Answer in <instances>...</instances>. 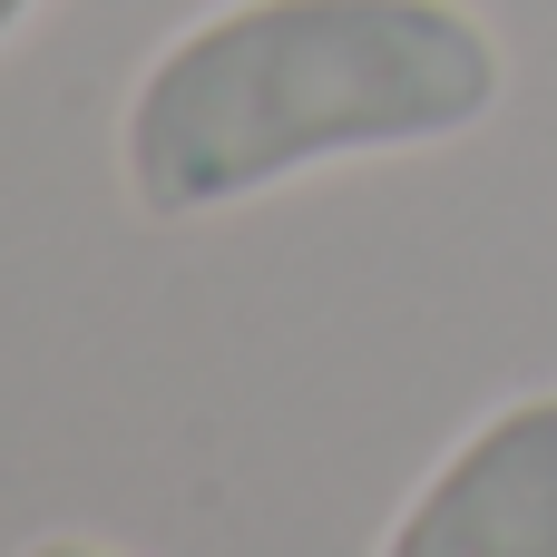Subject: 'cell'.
Wrapping results in <instances>:
<instances>
[{
	"instance_id": "6da1fadb",
	"label": "cell",
	"mask_w": 557,
	"mask_h": 557,
	"mask_svg": "<svg viewBox=\"0 0 557 557\" xmlns=\"http://www.w3.org/2000/svg\"><path fill=\"white\" fill-rule=\"evenodd\" d=\"M509 59L460 0H225L127 88L117 166L147 215L255 206L343 157L470 137Z\"/></svg>"
},
{
	"instance_id": "7a4b0ae2",
	"label": "cell",
	"mask_w": 557,
	"mask_h": 557,
	"mask_svg": "<svg viewBox=\"0 0 557 557\" xmlns=\"http://www.w3.org/2000/svg\"><path fill=\"white\" fill-rule=\"evenodd\" d=\"M382 557H557V392L499 401L411 490Z\"/></svg>"
},
{
	"instance_id": "3957f363",
	"label": "cell",
	"mask_w": 557,
	"mask_h": 557,
	"mask_svg": "<svg viewBox=\"0 0 557 557\" xmlns=\"http://www.w3.org/2000/svg\"><path fill=\"white\" fill-rule=\"evenodd\" d=\"M20 557H117V548H88V539H29Z\"/></svg>"
},
{
	"instance_id": "277c9868",
	"label": "cell",
	"mask_w": 557,
	"mask_h": 557,
	"mask_svg": "<svg viewBox=\"0 0 557 557\" xmlns=\"http://www.w3.org/2000/svg\"><path fill=\"white\" fill-rule=\"evenodd\" d=\"M29 10H39V0H0V49H10V29H20Z\"/></svg>"
}]
</instances>
